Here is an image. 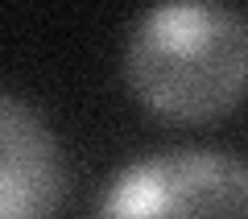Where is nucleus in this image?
Returning a JSON list of instances; mask_svg holds the SVG:
<instances>
[{
  "label": "nucleus",
  "instance_id": "nucleus-1",
  "mask_svg": "<svg viewBox=\"0 0 248 219\" xmlns=\"http://www.w3.org/2000/svg\"><path fill=\"white\" fill-rule=\"evenodd\" d=\"M124 75L149 112L211 120L248 87V21L228 4H157L124 42Z\"/></svg>",
  "mask_w": 248,
  "mask_h": 219
},
{
  "label": "nucleus",
  "instance_id": "nucleus-2",
  "mask_svg": "<svg viewBox=\"0 0 248 219\" xmlns=\"http://www.w3.org/2000/svg\"><path fill=\"white\" fill-rule=\"evenodd\" d=\"M95 219H248V157L223 149H157L128 161Z\"/></svg>",
  "mask_w": 248,
  "mask_h": 219
},
{
  "label": "nucleus",
  "instance_id": "nucleus-3",
  "mask_svg": "<svg viewBox=\"0 0 248 219\" xmlns=\"http://www.w3.org/2000/svg\"><path fill=\"white\" fill-rule=\"evenodd\" d=\"M66 199V157L33 104L0 91V219H54Z\"/></svg>",
  "mask_w": 248,
  "mask_h": 219
}]
</instances>
